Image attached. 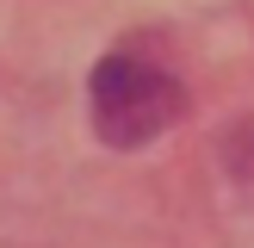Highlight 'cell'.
Listing matches in <instances>:
<instances>
[{
    "instance_id": "cell-1",
    "label": "cell",
    "mask_w": 254,
    "mask_h": 248,
    "mask_svg": "<svg viewBox=\"0 0 254 248\" xmlns=\"http://www.w3.org/2000/svg\"><path fill=\"white\" fill-rule=\"evenodd\" d=\"M87 106H93V130L106 149H143L186 118V87L168 68L143 62L136 50H112L93 68Z\"/></svg>"
}]
</instances>
